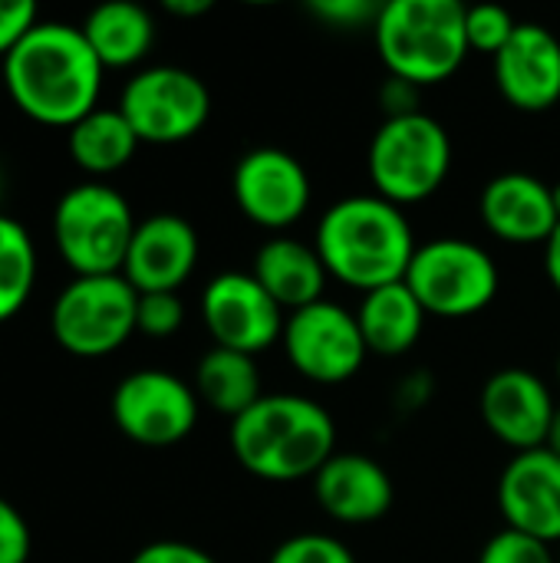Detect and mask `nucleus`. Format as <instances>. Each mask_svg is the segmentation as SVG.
Returning <instances> with one entry per match:
<instances>
[{
    "label": "nucleus",
    "mask_w": 560,
    "mask_h": 563,
    "mask_svg": "<svg viewBox=\"0 0 560 563\" xmlns=\"http://www.w3.org/2000/svg\"><path fill=\"white\" fill-rule=\"evenodd\" d=\"M106 66L79 26L43 20L3 59L0 79L10 102L33 122L69 129L99 109Z\"/></svg>",
    "instance_id": "nucleus-1"
},
{
    "label": "nucleus",
    "mask_w": 560,
    "mask_h": 563,
    "mask_svg": "<svg viewBox=\"0 0 560 563\" xmlns=\"http://www.w3.org/2000/svg\"><path fill=\"white\" fill-rule=\"evenodd\" d=\"M314 247L330 277L370 294L406 280L416 238L409 218L393 201L380 195H350L323 211Z\"/></svg>",
    "instance_id": "nucleus-2"
},
{
    "label": "nucleus",
    "mask_w": 560,
    "mask_h": 563,
    "mask_svg": "<svg viewBox=\"0 0 560 563\" xmlns=\"http://www.w3.org/2000/svg\"><path fill=\"white\" fill-rule=\"evenodd\" d=\"M231 452L241 468L261 482L314 478L337 452V426L330 412L290 393H271L244 416L231 419Z\"/></svg>",
    "instance_id": "nucleus-3"
},
{
    "label": "nucleus",
    "mask_w": 560,
    "mask_h": 563,
    "mask_svg": "<svg viewBox=\"0 0 560 563\" xmlns=\"http://www.w3.org/2000/svg\"><path fill=\"white\" fill-rule=\"evenodd\" d=\"M465 3L459 0H389L373 23L376 49L389 76L413 86L446 82L469 56Z\"/></svg>",
    "instance_id": "nucleus-4"
},
{
    "label": "nucleus",
    "mask_w": 560,
    "mask_h": 563,
    "mask_svg": "<svg viewBox=\"0 0 560 563\" xmlns=\"http://www.w3.org/2000/svg\"><path fill=\"white\" fill-rule=\"evenodd\" d=\"M135 228L139 221L122 191L102 181L63 191L53 208V244L76 277L122 274Z\"/></svg>",
    "instance_id": "nucleus-5"
},
{
    "label": "nucleus",
    "mask_w": 560,
    "mask_h": 563,
    "mask_svg": "<svg viewBox=\"0 0 560 563\" xmlns=\"http://www.w3.org/2000/svg\"><path fill=\"white\" fill-rule=\"evenodd\" d=\"M376 195L396 208L432 198L452 172V139L446 125L426 112L386 119L366 158Z\"/></svg>",
    "instance_id": "nucleus-6"
},
{
    "label": "nucleus",
    "mask_w": 560,
    "mask_h": 563,
    "mask_svg": "<svg viewBox=\"0 0 560 563\" xmlns=\"http://www.w3.org/2000/svg\"><path fill=\"white\" fill-rule=\"evenodd\" d=\"M139 290L122 274L73 277L53 300V340L79 360H99L129 343L135 330Z\"/></svg>",
    "instance_id": "nucleus-7"
},
{
    "label": "nucleus",
    "mask_w": 560,
    "mask_h": 563,
    "mask_svg": "<svg viewBox=\"0 0 560 563\" xmlns=\"http://www.w3.org/2000/svg\"><path fill=\"white\" fill-rule=\"evenodd\" d=\"M495 257L465 238H436L416 247L406 271V287L429 317H472L498 294Z\"/></svg>",
    "instance_id": "nucleus-8"
},
{
    "label": "nucleus",
    "mask_w": 560,
    "mask_h": 563,
    "mask_svg": "<svg viewBox=\"0 0 560 563\" xmlns=\"http://www.w3.org/2000/svg\"><path fill=\"white\" fill-rule=\"evenodd\" d=\"M119 112L139 142L175 145L205 129L211 115V92L195 73L182 66H149L125 82Z\"/></svg>",
    "instance_id": "nucleus-9"
},
{
    "label": "nucleus",
    "mask_w": 560,
    "mask_h": 563,
    "mask_svg": "<svg viewBox=\"0 0 560 563\" xmlns=\"http://www.w3.org/2000/svg\"><path fill=\"white\" fill-rule=\"evenodd\" d=\"M281 343L290 366L320 386H340L353 379L370 353L356 313L333 300H317L304 310H294L284 323Z\"/></svg>",
    "instance_id": "nucleus-10"
},
{
    "label": "nucleus",
    "mask_w": 560,
    "mask_h": 563,
    "mask_svg": "<svg viewBox=\"0 0 560 563\" xmlns=\"http://www.w3.org/2000/svg\"><path fill=\"white\" fill-rule=\"evenodd\" d=\"M198 393L165 369H135L112 393L116 429L145 449H168L191 435L198 422Z\"/></svg>",
    "instance_id": "nucleus-11"
},
{
    "label": "nucleus",
    "mask_w": 560,
    "mask_h": 563,
    "mask_svg": "<svg viewBox=\"0 0 560 563\" xmlns=\"http://www.w3.org/2000/svg\"><path fill=\"white\" fill-rule=\"evenodd\" d=\"M201 320L215 346L257 356L284 336V307L257 284L254 274L224 271L201 294Z\"/></svg>",
    "instance_id": "nucleus-12"
},
{
    "label": "nucleus",
    "mask_w": 560,
    "mask_h": 563,
    "mask_svg": "<svg viewBox=\"0 0 560 563\" xmlns=\"http://www.w3.org/2000/svg\"><path fill=\"white\" fill-rule=\"evenodd\" d=\"M234 201L248 221L267 231H284L310 208V175L284 148H251L238 158L231 178Z\"/></svg>",
    "instance_id": "nucleus-13"
},
{
    "label": "nucleus",
    "mask_w": 560,
    "mask_h": 563,
    "mask_svg": "<svg viewBox=\"0 0 560 563\" xmlns=\"http://www.w3.org/2000/svg\"><path fill=\"white\" fill-rule=\"evenodd\" d=\"M482 419L488 432L515 452L545 449L554 422V396L531 369H498L482 389Z\"/></svg>",
    "instance_id": "nucleus-14"
},
{
    "label": "nucleus",
    "mask_w": 560,
    "mask_h": 563,
    "mask_svg": "<svg viewBox=\"0 0 560 563\" xmlns=\"http://www.w3.org/2000/svg\"><path fill=\"white\" fill-rule=\"evenodd\" d=\"M505 525L541 544L560 541V459L551 449L518 452L498 482Z\"/></svg>",
    "instance_id": "nucleus-15"
},
{
    "label": "nucleus",
    "mask_w": 560,
    "mask_h": 563,
    "mask_svg": "<svg viewBox=\"0 0 560 563\" xmlns=\"http://www.w3.org/2000/svg\"><path fill=\"white\" fill-rule=\"evenodd\" d=\"M198 234L182 214H152L139 221L122 277L139 294H178V287L195 274Z\"/></svg>",
    "instance_id": "nucleus-16"
},
{
    "label": "nucleus",
    "mask_w": 560,
    "mask_h": 563,
    "mask_svg": "<svg viewBox=\"0 0 560 563\" xmlns=\"http://www.w3.org/2000/svg\"><path fill=\"white\" fill-rule=\"evenodd\" d=\"M495 59L498 92L521 112H548L560 102V40L545 23H518Z\"/></svg>",
    "instance_id": "nucleus-17"
},
{
    "label": "nucleus",
    "mask_w": 560,
    "mask_h": 563,
    "mask_svg": "<svg viewBox=\"0 0 560 563\" xmlns=\"http://www.w3.org/2000/svg\"><path fill=\"white\" fill-rule=\"evenodd\" d=\"M479 214L505 244H548L560 224L551 185L528 172L495 175L482 188Z\"/></svg>",
    "instance_id": "nucleus-18"
},
{
    "label": "nucleus",
    "mask_w": 560,
    "mask_h": 563,
    "mask_svg": "<svg viewBox=\"0 0 560 563\" xmlns=\"http://www.w3.org/2000/svg\"><path fill=\"white\" fill-rule=\"evenodd\" d=\"M317 505L340 525H373L393 508V478L386 468L356 452H337L314 475Z\"/></svg>",
    "instance_id": "nucleus-19"
},
{
    "label": "nucleus",
    "mask_w": 560,
    "mask_h": 563,
    "mask_svg": "<svg viewBox=\"0 0 560 563\" xmlns=\"http://www.w3.org/2000/svg\"><path fill=\"white\" fill-rule=\"evenodd\" d=\"M257 284L284 307V310H304L317 300H327V267L317 254V247L294 241V238H271L254 254Z\"/></svg>",
    "instance_id": "nucleus-20"
},
{
    "label": "nucleus",
    "mask_w": 560,
    "mask_h": 563,
    "mask_svg": "<svg viewBox=\"0 0 560 563\" xmlns=\"http://www.w3.org/2000/svg\"><path fill=\"white\" fill-rule=\"evenodd\" d=\"M426 317L429 313L422 310L416 294L406 287V280L386 284V287H376V290L363 294V303L356 310L366 350L380 353V356L409 353L419 343L422 330H426Z\"/></svg>",
    "instance_id": "nucleus-21"
},
{
    "label": "nucleus",
    "mask_w": 560,
    "mask_h": 563,
    "mask_svg": "<svg viewBox=\"0 0 560 563\" xmlns=\"http://www.w3.org/2000/svg\"><path fill=\"white\" fill-rule=\"evenodd\" d=\"M83 36L106 69H129L142 63L155 43V20L132 0H112L86 13Z\"/></svg>",
    "instance_id": "nucleus-22"
},
{
    "label": "nucleus",
    "mask_w": 560,
    "mask_h": 563,
    "mask_svg": "<svg viewBox=\"0 0 560 563\" xmlns=\"http://www.w3.org/2000/svg\"><path fill=\"white\" fill-rule=\"evenodd\" d=\"M139 135L132 132V125L125 122V115L116 109H92L89 115H83L76 125L66 129V148L69 158L76 162V168H83L92 178H106L116 175L119 168H125L135 158L139 148Z\"/></svg>",
    "instance_id": "nucleus-23"
},
{
    "label": "nucleus",
    "mask_w": 560,
    "mask_h": 563,
    "mask_svg": "<svg viewBox=\"0 0 560 563\" xmlns=\"http://www.w3.org/2000/svg\"><path fill=\"white\" fill-rule=\"evenodd\" d=\"M195 393L205 406H211L215 412L228 419L244 416L254 402L264 399L254 356H244L224 346H215L201 356L195 369Z\"/></svg>",
    "instance_id": "nucleus-24"
},
{
    "label": "nucleus",
    "mask_w": 560,
    "mask_h": 563,
    "mask_svg": "<svg viewBox=\"0 0 560 563\" xmlns=\"http://www.w3.org/2000/svg\"><path fill=\"white\" fill-rule=\"evenodd\" d=\"M36 284V247L30 231L0 214V323L13 320Z\"/></svg>",
    "instance_id": "nucleus-25"
},
{
    "label": "nucleus",
    "mask_w": 560,
    "mask_h": 563,
    "mask_svg": "<svg viewBox=\"0 0 560 563\" xmlns=\"http://www.w3.org/2000/svg\"><path fill=\"white\" fill-rule=\"evenodd\" d=\"M518 20L495 3H479L465 10V36H469V49H482L488 56H498L505 49V43L515 36Z\"/></svg>",
    "instance_id": "nucleus-26"
},
{
    "label": "nucleus",
    "mask_w": 560,
    "mask_h": 563,
    "mask_svg": "<svg viewBox=\"0 0 560 563\" xmlns=\"http://www.w3.org/2000/svg\"><path fill=\"white\" fill-rule=\"evenodd\" d=\"M267 563H356L353 551L330 534H294L287 538Z\"/></svg>",
    "instance_id": "nucleus-27"
},
{
    "label": "nucleus",
    "mask_w": 560,
    "mask_h": 563,
    "mask_svg": "<svg viewBox=\"0 0 560 563\" xmlns=\"http://www.w3.org/2000/svg\"><path fill=\"white\" fill-rule=\"evenodd\" d=\"M185 323V303L178 294H139V310H135V330L155 340H165L178 333Z\"/></svg>",
    "instance_id": "nucleus-28"
},
{
    "label": "nucleus",
    "mask_w": 560,
    "mask_h": 563,
    "mask_svg": "<svg viewBox=\"0 0 560 563\" xmlns=\"http://www.w3.org/2000/svg\"><path fill=\"white\" fill-rule=\"evenodd\" d=\"M479 563H558L551 554V544H541L528 534H518L512 528L498 531L485 551L479 554Z\"/></svg>",
    "instance_id": "nucleus-29"
},
{
    "label": "nucleus",
    "mask_w": 560,
    "mask_h": 563,
    "mask_svg": "<svg viewBox=\"0 0 560 563\" xmlns=\"http://www.w3.org/2000/svg\"><path fill=\"white\" fill-rule=\"evenodd\" d=\"M30 551L33 538L23 515L7 498H0V563H26Z\"/></svg>",
    "instance_id": "nucleus-30"
},
{
    "label": "nucleus",
    "mask_w": 560,
    "mask_h": 563,
    "mask_svg": "<svg viewBox=\"0 0 560 563\" xmlns=\"http://www.w3.org/2000/svg\"><path fill=\"white\" fill-rule=\"evenodd\" d=\"M380 7L383 3H373V0H314L310 3V13L320 16L330 26H350V30H356L363 23H376Z\"/></svg>",
    "instance_id": "nucleus-31"
},
{
    "label": "nucleus",
    "mask_w": 560,
    "mask_h": 563,
    "mask_svg": "<svg viewBox=\"0 0 560 563\" xmlns=\"http://www.w3.org/2000/svg\"><path fill=\"white\" fill-rule=\"evenodd\" d=\"M33 0H0V59L40 23Z\"/></svg>",
    "instance_id": "nucleus-32"
},
{
    "label": "nucleus",
    "mask_w": 560,
    "mask_h": 563,
    "mask_svg": "<svg viewBox=\"0 0 560 563\" xmlns=\"http://www.w3.org/2000/svg\"><path fill=\"white\" fill-rule=\"evenodd\" d=\"M129 563H218L211 554H205L195 544L185 541H155L145 544L142 551H135V558Z\"/></svg>",
    "instance_id": "nucleus-33"
},
{
    "label": "nucleus",
    "mask_w": 560,
    "mask_h": 563,
    "mask_svg": "<svg viewBox=\"0 0 560 563\" xmlns=\"http://www.w3.org/2000/svg\"><path fill=\"white\" fill-rule=\"evenodd\" d=\"M380 102L386 109V119H399V115H413V112H422L419 109V86L406 82V79H396L389 76L380 89Z\"/></svg>",
    "instance_id": "nucleus-34"
},
{
    "label": "nucleus",
    "mask_w": 560,
    "mask_h": 563,
    "mask_svg": "<svg viewBox=\"0 0 560 563\" xmlns=\"http://www.w3.org/2000/svg\"><path fill=\"white\" fill-rule=\"evenodd\" d=\"M545 271H548L551 287L560 294V224L558 231L551 234V241L545 244Z\"/></svg>",
    "instance_id": "nucleus-35"
},
{
    "label": "nucleus",
    "mask_w": 560,
    "mask_h": 563,
    "mask_svg": "<svg viewBox=\"0 0 560 563\" xmlns=\"http://www.w3.org/2000/svg\"><path fill=\"white\" fill-rule=\"evenodd\" d=\"M215 3L211 0H165V10L172 13V16H201V13H208Z\"/></svg>",
    "instance_id": "nucleus-36"
},
{
    "label": "nucleus",
    "mask_w": 560,
    "mask_h": 563,
    "mask_svg": "<svg viewBox=\"0 0 560 563\" xmlns=\"http://www.w3.org/2000/svg\"><path fill=\"white\" fill-rule=\"evenodd\" d=\"M545 449H551V452L560 459V406H558V412H554V422H551V432H548Z\"/></svg>",
    "instance_id": "nucleus-37"
},
{
    "label": "nucleus",
    "mask_w": 560,
    "mask_h": 563,
    "mask_svg": "<svg viewBox=\"0 0 560 563\" xmlns=\"http://www.w3.org/2000/svg\"><path fill=\"white\" fill-rule=\"evenodd\" d=\"M551 195H554V208H558V218H560V181L558 185H551Z\"/></svg>",
    "instance_id": "nucleus-38"
},
{
    "label": "nucleus",
    "mask_w": 560,
    "mask_h": 563,
    "mask_svg": "<svg viewBox=\"0 0 560 563\" xmlns=\"http://www.w3.org/2000/svg\"><path fill=\"white\" fill-rule=\"evenodd\" d=\"M0 198H3V175H0Z\"/></svg>",
    "instance_id": "nucleus-39"
},
{
    "label": "nucleus",
    "mask_w": 560,
    "mask_h": 563,
    "mask_svg": "<svg viewBox=\"0 0 560 563\" xmlns=\"http://www.w3.org/2000/svg\"><path fill=\"white\" fill-rule=\"evenodd\" d=\"M558 383H560V356H558Z\"/></svg>",
    "instance_id": "nucleus-40"
}]
</instances>
